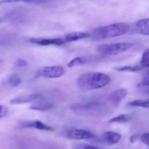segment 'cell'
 <instances>
[{"instance_id":"cell-1","label":"cell","mask_w":149,"mask_h":149,"mask_svg":"<svg viewBox=\"0 0 149 149\" xmlns=\"http://www.w3.org/2000/svg\"><path fill=\"white\" fill-rule=\"evenodd\" d=\"M109 75L98 72H88L81 74L77 80L78 87L82 90H89L101 88L110 82Z\"/></svg>"},{"instance_id":"cell-2","label":"cell","mask_w":149,"mask_h":149,"mask_svg":"<svg viewBox=\"0 0 149 149\" xmlns=\"http://www.w3.org/2000/svg\"><path fill=\"white\" fill-rule=\"evenodd\" d=\"M129 29L130 26L127 24L116 23L96 28L93 31L92 36L95 40L112 38L126 34Z\"/></svg>"},{"instance_id":"cell-3","label":"cell","mask_w":149,"mask_h":149,"mask_svg":"<svg viewBox=\"0 0 149 149\" xmlns=\"http://www.w3.org/2000/svg\"><path fill=\"white\" fill-rule=\"evenodd\" d=\"M71 108L74 112L79 114L93 116L102 115L107 110L104 102L100 101L75 103L72 105Z\"/></svg>"},{"instance_id":"cell-4","label":"cell","mask_w":149,"mask_h":149,"mask_svg":"<svg viewBox=\"0 0 149 149\" xmlns=\"http://www.w3.org/2000/svg\"><path fill=\"white\" fill-rule=\"evenodd\" d=\"M135 44L133 43H115L98 45L96 50L104 56H114L123 53L133 48Z\"/></svg>"},{"instance_id":"cell-5","label":"cell","mask_w":149,"mask_h":149,"mask_svg":"<svg viewBox=\"0 0 149 149\" xmlns=\"http://www.w3.org/2000/svg\"><path fill=\"white\" fill-rule=\"evenodd\" d=\"M64 72L63 68L60 66H48L38 71L35 77L38 78L42 76L46 78H59L63 75Z\"/></svg>"},{"instance_id":"cell-6","label":"cell","mask_w":149,"mask_h":149,"mask_svg":"<svg viewBox=\"0 0 149 149\" xmlns=\"http://www.w3.org/2000/svg\"><path fill=\"white\" fill-rule=\"evenodd\" d=\"M67 137L76 140H86L94 138L95 135L89 131L85 130L74 129L70 130L67 134Z\"/></svg>"},{"instance_id":"cell-7","label":"cell","mask_w":149,"mask_h":149,"mask_svg":"<svg viewBox=\"0 0 149 149\" xmlns=\"http://www.w3.org/2000/svg\"><path fill=\"white\" fill-rule=\"evenodd\" d=\"M128 91L125 88H120L113 92L109 96V100L114 107H118L122 101L127 95Z\"/></svg>"},{"instance_id":"cell-8","label":"cell","mask_w":149,"mask_h":149,"mask_svg":"<svg viewBox=\"0 0 149 149\" xmlns=\"http://www.w3.org/2000/svg\"><path fill=\"white\" fill-rule=\"evenodd\" d=\"M20 126L21 128H31L45 131H52L54 130V129L52 127L46 125L39 120L24 122L21 123Z\"/></svg>"},{"instance_id":"cell-9","label":"cell","mask_w":149,"mask_h":149,"mask_svg":"<svg viewBox=\"0 0 149 149\" xmlns=\"http://www.w3.org/2000/svg\"><path fill=\"white\" fill-rule=\"evenodd\" d=\"M29 42L42 46L54 45H61L65 43L63 39L62 38H32L30 39Z\"/></svg>"},{"instance_id":"cell-10","label":"cell","mask_w":149,"mask_h":149,"mask_svg":"<svg viewBox=\"0 0 149 149\" xmlns=\"http://www.w3.org/2000/svg\"><path fill=\"white\" fill-rule=\"evenodd\" d=\"M41 97L42 95L40 94H32L15 98L10 101V103L12 105H19L24 103H29L37 100Z\"/></svg>"},{"instance_id":"cell-11","label":"cell","mask_w":149,"mask_h":149,"mask_svg":"<svg viewBox=\"0 0 149 149\" xmlns=\"http://www.w3.org/2000/svg\"><path fill=\"white\" fill-rule=\"evenodd\" d=\"M53 104L49 100H39L34 102L30 107L32 110L45 111L50 110L53 108Z\"/></svg>"},{"instance_id":"cell-12","label":"cell","mask_w":149,"mask_h":149,"mask_svg":"<svg viewBox=\"0 0 149 149\" xmlns=\"http://www.w3.org/2000/svg\"><path fill=\"white\" fill-rule=\"evenodd\" d=\"M102 139L108 145H113L118 143L120 140V135L114 131H107L103 133Z\"/></svg>"},{"instance_id":"cell-13","label":"cell","mask_w":149,"mask_h":149,"mask_svg":"<svg viewBox=\"0 0 149 149\" xmlns=\"http://www.w3.org/2000/svg\"><path fill=\"white\" fill-rule=\"evenodd\" d=\"M134 31L140 35L149 36V18L138 21L135 25Z\"/></svg>"},{"instance_id":"cell-14","label":"cell","mask_w":149,"mask_h":149,"mask_svg":"<svg viewBox=\"0 0 149 149\" xmlns=\"http://www.w3.org/2000/svg\"><path fill=\"white\" fill-rule=\"evenodd\" d=\"M89 35L88 33L81 32H74L69 33L65 35L63 38L65 42H71L77 41L79 39L87 38L89 36Z\"/></svg>"},{"instance_id":"cell-15","label":"cell","mask_w":149,"mask_h":149,"mask_svg":"<svg viewBox=\"0 0 149 149\" xmlns=\"http://www.w3.org/2000/svg\"><path fill=\"white\" fill-rule=\"evenodd\" d=\"M144 68L141 65L135 66H123L114 67L113 69L116 71L120 72H137L143 70Z\"/></svg>"},{"instance_id":"cell-16","label":"cell","mask_w":149,"mask_h":149,"mask_svg":"<svg viewBox=\"0 0 149 149\" xmlns=\"http://www.w3.org/2000/svg\"><path fill=\"white\" fill-rule=\"evenodd\" d=\"M127 105L130 107H141L148 108L149 107V100H138L130 102Z\"/></svg>"},{"instance_id":"cell-17","label":"cell","mask_w":149,"mask_h":149,"mask_svg":"<svg viewBox=\"0 0 149 149\" xmlns=\"http://www.w3.org/2000/svg\"><path fill=\"white\" fill-rule=\"evenodd\" d=\"M131 119V117L127 115L120 114L112 118L109 122L111 123H124L130 121Z\"/></svg>"},{"instance_id":"cell-18","label":"cell","mask_w":149,"mask_h":149,"mask_svg":"<svg viewBox=\"0 0 149 149\" xmlns=\"http://www.w3.org/2000/svg\"><path fill=\"white\" fill-rule=\"evenodd\" d=\"M22 82V80L17 74H13L8 79L7 83L11 88H15L18 86Z\"/></svg>"},{"instance_id":"cell-19","label":"cell","mask_w":149,"mask_h":149,"mask_svg":"<svg viewBox=\"0 0 149 149\" xmlns=\"http://www.w3.org/2000/svg\"><path fill=\"white\" fill-rule=\"evenodd\" d=\"M88 60L85 58L76 57L70 61L68 63L67 66L69 67H73L76 65L84 64L87 62Z\"/></svg>"},{"instance_id":"cell-20","label":"cell","mask_w":149,"mask_h":149,"mask_svg":"<svg viewBox=\"0 0 149 149\" xmlns=\"http://www.w3.org/2000/svg\"><path fill=\"white\" fill-rule=\"evenodd\" d=\"M140 65L143 68H149V49L146 50L143 54Z\"/></svg>"},{"instance_id":"cell-21","label":"cell","mask_w":149,"mask_h":149,"mask_svg":"<svg viewBox=\"0 0 149 149\" xmlns=\"http://www.w3.org/2000/svg\"><path fill=\"white\" fill-rule=\"evenodd\" d=\"M43 1V0H1L0 3H12L23 2L40 3Z\"/></svg>"},{"instance_id":"cell-22","label":"cell","mask_w":149,"mask_h":149,"mask_svg":"<svg viewBox=\"0 0 149 149\" xmlns=\"http://www.w3.org/2000/svg\"><path fill=\"white\" fill-rule=\"evenodd\" d=\"M75 149H100L97 147L86 143H79L74 147Z\"/></svg>"},{"instance_id":"cell-23","label":"cell","mask_w":149,"mask_h":149,"mask_svg":"<svg viewBox=\"0 0 149 149\" xmlns=\"http://www.w3.org/2000/svg\"><path fill=\"white\" fill-rule=\"evenodd\" d=\"M137 86H149V70L144 74L142 81Z\"/></svg>"},{"instance_id":"cell-24","label":"cell","mask_w":149,"mask_h":149,"mask_svg":"<svg viewBox=\"0 0 149 149\" xmlns=\"http://www.w3.org/2000/svg\"><path fill=\"white\" fill-rule=\"evenodd\" d=\"M141 140L143 143L149 146V133H144L142 135Z\"/></svg>"},{"instance_id":"cell-25","label":"cell","mask_w":149,"mask_h":149,"mask_svg":"<svg viewBox=\"0 0 149 149\" xmlns=\"http://www.w3.org/2000/svg\"><path fill=\"white\" fill-rule=\"evenodd\" d=\"M8 113V109L4 106L0 105V119L6 116Z\"/></svg>"},{"instance_id":"cell-26","label":"cell","mask_w":149,"mask_h":149,"mask_svg":"<svg viewBox=\"0 0 149 149\" xmlns=\"http://www.w3.org/2000/svg\"><path fill=\"white\" fill-rule=\"evenodd\" d=\"M16 65L19 67H24L27 66L28 63L25 60L22 59H19L16 62Z\"/></svg>"},{"instance_id":"cell-27","label":"cell","mask_w":149,"mask_h":149,"mask_svg":"<svg viewBox=\"0 0 149 149\" xmlns=\"http://www.w3.org/2000/svg\"><path fill=\"white\" fill-rule=\"evenodd\" d=\"M138 137H139V135L138 134H134L131 136V137H130V142L131 143H134L138 139Z\"/></svg>"},{"instance_id":"cell-28","label":"cell","mask_w":149,"mask_h":149,"mask_svg":"<svg viewBox=\"0 0 149 149\" xmlns=\"http://www.w3.org/2000/svg\"><path fill=\"white\" fill-rule=\"evenodd\" d=\"M0 63H1V61H0Z\"/></svg>"}]
</instances>
